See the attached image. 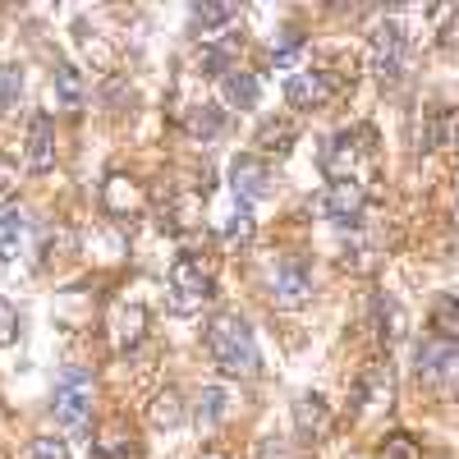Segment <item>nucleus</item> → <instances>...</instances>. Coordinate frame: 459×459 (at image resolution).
Here are the masks:
<instances>
[{"mask_svg":"<svg viewBox=\"0 0 459 459\" xmlns=\"http://www.w3.org/2000/svg\"><path fill=\"white\" fill-rule=\"evenodd\" d=\"M207 354L225 377H257L262 368V350H257V335L239 313H221L207 326Z\"/></svg>","mask_w":459,"mask_h":459,"instance_id":"1","label":"nucleus"},{"mask_svg":"<svg viewBox=\"0 0 459 459\" xmlns=\"http://www.w3.org/2000/svg\"><path fill=\"white\" fill-rule=\"evenodd\" d=\"M166 299H170V313L179 317H194L203 313V303L212 299V266L194 253H184L170 266V281H166Z\"/></svg>","mask_w":459,"mask_h":459,"instance_id":"2","label":"nucleus"},{"mask_svg":"<svg viewBox=\"0 0 459 459\" xmlns=\"http://www.w3.org/2000/svg\"><path fill=\"white\" fill-rule=\"evenodd\" d=\"M413 372L428 391L437 395H455L459 391V344L446 335H428L413 354Z\"/></svg>","mask_w":459,"mask_h":459,"instance_id":"3","label":"nucleus"},{"mask_svg":"<svg viewBox=\"0 0 459 459\" xmlns=\"http://www.w3.org/2000/svg\"><path fill=\"white\" fill-rule=\"evenodd\" d=\"M377 152V138H372V129L363 125V129H340V134H331L326 138V147H322V170L331 175V184L335 179H354L359 175V166Z\"/></svg>","mask_w":459,"mask_h":459,"instance_id":"4","label":"nucleus"},{"mask_svg":"<svg viewBox=\"0 0 459 459\" xmlns=\"http://www.w3.org/2000/svg\"><path fill=\"white\" fill-rule=\"evenodd\" d=\"M404 60H409V32L400 19H386L377 32H372V47H368V65L377 79H400L404 74Z\"/></svg>","mask_w":459,"mask_h":459,"instance_id":"5","label":"nucleus"},{"mask_svg":"<svg viewBox=\"0 0 459 459\" xmlns=\"http://www.w3.org/2000/svg\"><path fill=\"white\" fill-rule=\"evenodd\" d=\"M51 413L65 432H79L88 428L92 418V381L83 372H65V381L56 386V400H51Z\"/></svg>","mask_w":459,"mask_h":459,"instance_id":"6","label":"nucleus"},{"mask_svg":"<svg viewBox=\"0 0 459 459\" xmlns=\"http://www.w3.org/2000/svg\"><path fill=\"white\" fill-rule=\"evenodd\" d=\"M266 294H272L276 308H303L313 299V272L299 257H285L272 266V281H266Z\"/></svg>","mask_w":459,"mask_h":459,"instance_id":"7","label":"nucleus"},{"mask_svg":"<svg viewBox=\"0 0 459 459\" xmlns=\"http://www.w3.org/2000/svg\"><path fill=\"white\" fill-rule=\"evenodd\" d=\"M335 88H340L335 74H326V69H303V74H294V79L285 83V101H290L294 110H317V106H326V101L335 97Z\"/></svg>","mask_w":459,"mask_h":459,"instance_id":"8","label":"nucleus"},{"mask_svg":"<svg viewBox=\"0 0 459 459\" xmlns=\"http://www.w3.org/2000/svg\"><path fill=\"white\" fill-rule=\"evenodd\" d=\"M363 207H368V194H363L359 179H335V184H326V194L317 198V212L331 216V221H359Z\"/></svg>","mask_w":459,"mask_h":459,"instance_id":"9","label":"nucleus"},{"mask_svg":"<svg viewBox=\"0 0 459 459\" xmlns=\"http://www.w3.org/2000/svg\"><path fill=\"white\" fill-rule=\"evenodd\" d=\"M230 188H235V203H257V198L272 194V175H266V166L257 157L239 152V157L230 161Z\"/></svg>","mask_w":459,"mask_h":459,"instance_id":"10","label":"nucleus"},{"mask_svg":"<svg viewBox=\"0 0 459 459\" xmlns=\"http://www.w3.org/2000/svg\"><path fill=\"white\" fill-rule=\"evenodd\" d=\"M326 428H331V404H326L317 391L299 395V400H294V432H299L303 441H317Z\"/></svg>","mask_w":459,"mask_h":459,"instance_id":"11","label":"nucleus"},{"mask_svg":"<svg viewBox=\"0 0 459 459\" xmlns=\"http://www.w3.org/2000/svg\"><path fill=\"white\" fill-rule=\"evenodd\" d=\"M23 166L32 175H47L56 166V129H51L47 115H37L32 129H28V157H23Z\"/></svg>","mask_w":459,"mask_h":459,"instance_id":"12","label":"nucleus"},{"mask_svg":"<svg viewBox=\"0 0 459 459\" xmlns=\"http://www.w3.org/2000/svg\"><path fill=\"white\" fill-rule=\"evenodd\" d=\"M377 404H391V368L386 363H372L363 377H359V386H354V409L368 413Z\"/></svg>","mask_w":459,"mask_h":459,"instance_id":"13","label":"nucleus"},{"mask_svg":"<svg viewBox=\"0 0 459 459\" xmlns=\"http://www.w3.org/2000/svg\"><path fill=\"white\" fill-rule=\"evenodd\" d=\"M221 97L230 110H253L262 101V83H257V74L248 69H230L225 79H221Z\"/></svg>","mask_w":459,"mask_h":459,"instance_id":"14","label":"nucleus"},{"mask_svg":"<svg viewBox=\"0 0 459 459\" xmlns=\"http://www.w3.org/2000/svg\"><path fill=\"white\" fill-rule=\"evenodd\" d=\"M51 97H56V106H65V110H79L83 97H88L83 69H79V65H60L56 79H51Z\"/></svg>","mask_w":459,"mask_h":459,"instance_id":"15","label":"nucleus"},{"mask_svg":"<svg viewBox=\"0 0 459 459\" xmlns=\"http://www.w3.org/2000/svg\"><path fill=\"white\" fill-rule=\"evenodd\" d=\"M230 413V391L225 386H203V395H198V404H194V423H198V432H212V428H221V418Z\"/></svg>","mask_w":459,"mask_h":459,"instance_id":"16","label":"nucleus"},{"mask_svg":"<svg viewBox=\"0 0 459 459\" xmlns=\"http://www.w3.org/2000/svg\"><path fill=\"white\" fill-rule=\"evenodd\" d=\"M239 19V10L235 5H194V14H188V28H194V37H216L221 28H230Z\"/></svg>","mask_w":459,"mask_h":459,"instance_id":"17","label":"nucleus"},{"mask_svg":"<svg viewBox=\"0 0 459 459\" xmlns=\"http://www.w3.org/2000/svg\"><path fill=\"white\" fill-rule=\"evenodd\" d=\"M188 134L203 138V143H216V138L225 134V110H221V106H212V101L194 106V110H188Z\"/></svg>","mask_w":459,"mask_h":459,"instance_id":"18","label":"nucleus"},{"mask_svg":"<svg viewBox=\"0 0 459 459\" xmlns=\"http://www.w3.org/2000/svg\"><path fill=\"white\" fill-rule=\"evenodd\" d=\"M23 253V212L0 207V262H14Z\"/></svg>","mask_w":459,"mask_h":459,"instance_id":"19","label":"nucleus"},{"mask_svg":"<svg viewBox=\"0 0 459 459\" xmlns=\"http://www.w3.org/2000/svg\"><path fill=\"white\" fill-rule=\"evenodd\" d=\"M147 418H152V428H157V432H175V428H184V400L175 391H161L157 400H152Z\"/></svg>","mask_w":459,"mask_h":459,"instance_id":"20","label":"nucleus"},{"mask_svg":"<svg viewBox=\"0 0 459 459\" xmlns=\"http://www.w3.org/2000/svg\"><path fill=\"white\" fill-rule=\"evenodd\" d=\"M441 143H459V120H455L446 106H437V110L428 115V125H423V152H432V147H441Z\"/></svg>","mask_w":459,"mask_h":459,"instance_id":"21","label":"nucleus"},{"mask_svg":"<svg viewBox=\"0 0 459 459\" xmlns=\"http://www.w3.org/2000/svg\"><path fill=\"white\" fill-rule=\"evenodd\" d=\"M138 335H143V308L138 303H120V308H115V344L129 350Z\"/></svg>","mask_w":459,"mask_h":459,"instance_id":"22","label":"nucleus"},{"mask_svg":"<svg viewBox=\"0 0 459 459\" xmlns=\"http://www.w3.org/2000/svg\"><path fill=\"white\" fill-rule=\"evenodd\" d=\"M257 147H262V152H290V147H294L290 120H262V125H257Z\"/></svg>","mask_w":459,"mask_h":459,"instance_id":"23","label":"nucleus"},{"mask_svg":"<svg viewBox=\"0 0 459 459\" xmlns=\"http://www.w3.org/2000/svg\"><path fill=\"white\" fill-rule=\"evenodd\" d=\"M92 455H97V459H134L129 432H125V428H106V432L92 441Z\"/></svg>","mask_w":459,"mask_h":459,"instance_id":"24","label":"nucleus"},{"mask_svg":"<svg viewBox=\"0 0 459 459\" xmlns=\"http://www.w3.org/2000/svg\"><path fill=\"white\" fill-rule=\"evenodd\" d=\"M19 97H23V65L5 60V65H0V115H5Z\"/></svg>","mask_w":459,"mask_h":459,"instance_id":"25","label":"nucleus"},{"mask_svg":"<svg viewBox=\"0 0 459 459\" xmlns=\"http://www.w3.org/2000/svg\"><path fill=\"white\" fill-rule=\"evenodd\" d=\"M377 317H381V322H377V331H381V340H386V344H391V340H400V331H404V322H400V308H395V303H391V299H377Z\"/></svg>","mask_w":459,"mask_h":459,"instance_id":"26","label":"nucleus"},{"mask_svg":"<svg viewBox=\"0 0 459 459\" xmlns=\"http://www.w3.org/2000/svg\"><path fill=\"white\" fill-rule=\"evenodd\" d=\"M248 235H253V212H248V203H235V212H230V221H225V239L244 244Z\"/></svg>","mask_w":459,"mask_h":459,"instance_id":"27","label":"nucleus"},{"mask_svg":"<svg viewBox=\"0 0 459 459\" xmlns=\"http://www.w3.org/2000/svg\"><path fill=\"white\" fill-rule=\"evenodd\" d=\"M230 60H235V42H225V47H207V51H203V60H198V69H203V74H221V79H225V74H230L225 65H230Z\"/></svg>","mask_w":459,"mask_h":459,"instance_id":"28","label":"nucleus"},{"mask_svg":"<svg viewBox=\"0 0 459 459\" xmlns=\"http://www.w3.org/2000/svg\"><path fill=\"white\" fill-rule=\"evenodd\" d=\"M23 459H69V446L65 441H56V437H37L32 446H28V455Z\"/></svg>","mask_w":459,"mask_h":459,"instance_id":"29","label":"nucleus"},{"mask_svg":"<svg viewBox=\"0 0 459 459\" xmlns=\"http://www.w3.org/2000/svg\"><path fill=\"white\" fill-rule=\"evenodd\" d=\"M14 340H19V313H14L10 299H0V350L14 344Z\"/></svg>","mask_w":459,"mask_h":459,"instance_id":"30","label":"nucleus"},{"mask_svg":"<svg viewBox=\"0 0 459 459\" xmlns=\"http://www.w3.org/2000/svg\"><path fill=\"white\" fill-rule=\"evenodd\" d=\"M441 47H459V10H450V19L441 28Z\"/></svg>","mask_w":459,"mask_h":459,"instance_id":"31","label":"nucleus"},{"mask_svg":"<svg viewBox=\"0 0 459 459\" xmlns=\"http://www.w3.org/2000/svg\"><path fill=\"white\" fill-rule=\"evenodd\" d=\"M203 459H230V455H221V450H207V455H203Z\"/></svg>","mask_w":459,"mask_h":459,"instance_id":"32","label":"nucleus"},{"mask_svg":"<svg viewBox=\"0 0 459 459\" xmlns=\"http://www.w3.org/2000/svg\"><path fill=\"white\" fill-rule=\"evenodd\" d=\"M5 188H10V175H0V194H5Z\"/></svg>","mask_w":459,"mask_h":459,"instance_id":"33","label":"nucleus"},{"mask_svg":"<svg viewBox=\"0 0 459 459\" xmlns=\"http://www.w3.org/2000/svg\"><path fill=\"white\" fill-rule=\"evenodd\" d=\"M377 459H381V455H377Z\"/></svg>","mask_w":459,"mask_h":459,"instance_id":"34","label":"nucleus"}]
</instances>
